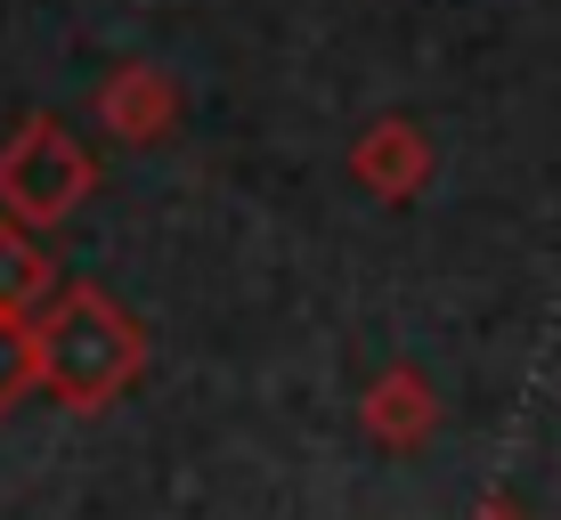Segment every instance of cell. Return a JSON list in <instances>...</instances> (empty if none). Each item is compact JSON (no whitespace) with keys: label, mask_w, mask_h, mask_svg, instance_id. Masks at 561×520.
<instances>
[{"label":"cell","mask_w":561,"mask_h":520,"mask_svg":"<svg viewBox=\"0 0 561 520\" xmlns=\"http://www.w3.org/2000/svg\"><path fill=\"white\" fill-rule=\"evenodd\" d=\"M358 431L375 439V448H391V455H415V448H432V431H439V382L423 374V366H382L375 382H366V398H358Z\"/></svg>","instance_id":"cell-5"},{"label":"cell","mask_w":561,"mask_h":520,"mask_svg":"<svg viewBox=\"0 0 561 520\" xmlns=\"http://www.w3.org/2000/svg\"><path fill=\"white\" fill-rule=\"evenodd\" d=\"M432 139H423V123L408 114H382V123H366L351 139V187H366L375 204H408L432 187Z\"/></svg>","instance_id":"cell-4"},{"label":"cell","mask_w":561,"mask_h":520,"mask_svg":"<svg viewBox=\"0 0 561 520\" xmlns=\"http://www.w3.org/2000/svg\"><path fill=\"white\" fill-rule=\"evenodd\" d=\"M472 520H529V512H520L513 496H489V505H472Z\"/></svg>","instance_id":"cell-8"},{"label":"cell","mask_w":561,"mask_h":520,"mask_svg":"<svg viewBox=\"0 0 561 520\" xmlns=\"http://www.w3.org/2000/svg\"><path fill=\"white\" fill-rule=\"evenodd\" d=\"M90 114H99V130L106 139H123V147H154V139H171L180 130V82H171L163 66H147V57H123V66L99 82V99H90Z\"/></svg>","instance_id":"cell-3"},{"label":"cell","mask_w":561,"mask_h":520,"mask_svg":"<svg viewBox=\"0 0 561 520\" xmlns=\"http://www.w3.org/2000/svg\"><path fill=\"white\" fill-rule=\"evenodd\" d=\"M57 293H66V277H57L42 228H25V220H9V211H0V310L42 317Z\"/></svg>","instance_id":"cell-6"},{"label":"cell","mask_w":561,"mask_h":520,"mask_svg":"<svg viewBox=\"0 0 561 520\" xmlns=\"http://www.w3.org/2000/svg\"><path fill=\"white\" fill-rule=\"evenodd\" d=\"M25 391H42V374H33V317L0 310V415H9Z\"/></svg>","instance_id":"cell-7"},{"label":"cell","mask_w":561,"mask_h":520,"mask_svg":"<svg viewBox=\"0 0 561 520\" xmlns=\"http://www.w3.org/2000/svg\"><path fill=\"white\" fill-rule=\"evenodd\" d=\"M99 196V155L73 139L57 114H25L0 139V211L25 228H57Z\"/></svg>","instance_id":"cell-2"},{"label":"cell","mask_w":561,"mask_h":520,"mask_svg":"<svg viewBox=\"0 0 561 520\" xmlns=\"http://www.w3.org/2000/svg\"><path fill=\"white\" fill-rule=\"evenodd\" d=\"M33 374L57 407L73 415H106L130 382L147 374V325L106 293V285L73 277L66 293L33 317Z\"/></svg>","instance_id":"cell-1"}]
</instances>
